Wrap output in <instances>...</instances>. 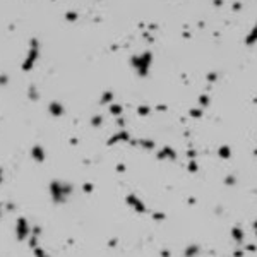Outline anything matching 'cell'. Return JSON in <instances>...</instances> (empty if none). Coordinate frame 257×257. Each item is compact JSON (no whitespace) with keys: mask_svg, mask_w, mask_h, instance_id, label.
Listing matches in <instances>:
<instances>
[{"mask_svg":"<svg viewBox=\"0 0 257 257\" xmlns=\"http://www.w3.org/2000/svg\"><path fill=\"white\" fill-rule=\"evenodd\" d=\"M69 192H70V187L65 185V183L53 182L52 185H50V194H52V197H53L55 202H62V200H65Z\"/></svg>","mask_w":257,"mask_h":257,"instance_id":"obj_1","label":"cell"},{"mask_svg":"<svg viewBox=\"0 0 257 257\" xmlns=\"http://www.w3.org/2000/svg\"><path fill=\"white\" fill-rule=\"evenodd\" d=\"M28 235H29L28 221L24 218H19L17 219V238H19V240H24V238H28Z\"/></svg>","mask_w":257,"mask_h":257,"instance_id":"obj_2","label":"cell"},{"mask_svg":"<svg viewBox=\"0 0 257 257\" xmlns=\"http://www.w3.org/2000/svg\"><path fill=\"white\" fill-rule=\"evenodd\" d=\"M33 158L38 163H41L43 159H45V152H43V149L39 148V146H34V148H33Z\"/></svg>","mask_w":257,"mask_h":257,"instance_id":"obj_3","label":"cell"},{"mask_svg":"<svg viewBox=\"0 0 257 257\" xmlns=\"http://www.w3.org/2000/svg\"><path fill=\"white\" fill-rule=\"evenodd\" d=\"M50 111H53L55 115H58V113H62V108H60V105H50Z\"/></svg>","mask_w":257,"mask_h":257,"instance_id":"obj_4","label":"cell"},{"mask_svg":"<svg viewBox=\"0 0 257 257\" xmlns=\"http://www.w3.org/2000/svg\"><path fill=\"white\" fill-rule=\"evenodd\" d=\"M0 173H2V171H0ZM0 182H2V175H0Z\"/></svg>","mask_w":257,"mask_h":257,"instance_id":"obj_5","label":"cell"}]
</instances>
